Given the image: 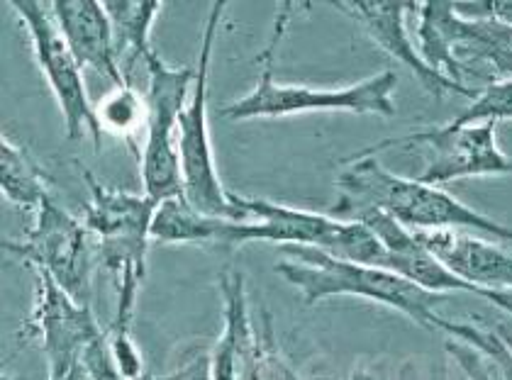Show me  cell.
Segmentation results:
<instances>
[{
	"label": "cell",
	"mask_w": 512,
	"mask_h": 380,
	"mask_svg": "<svg viewBox=\"0 0 512 380\" xmlns=\"http://www.w3.org/2000/svg\"><path fill=\"white\" fill-rule=\"evenodd\" d=\"M347 164L335 181L337 200L330 210L332 217L344 220L359 208H378L413 232L471 229L495 242H512L510 227L464 205L442 186L388 171L381 164V156L354 154Z\"/></svg>",
	"instance_id": "obj_1"
},
{
	"label": "cell",
	"mask_w": 512,
	"mask_h": 380,
	"mask_svg": "<svg viewBox=\"0 0 512 380\" xmlns=\"http://www.w3.org/2000/svg\"><path fill=\"white\" fill-rule=\"evenodd\" d=\"M296 3H283L278 10L274 35L269 47L259 57L261 78L247 95L222 110L227 120H271V117H293L305 113H352V115H381L393 117L398 113L393 93L398 88L395 71L364 78L349 86H303V83H278L274 78V57L286 25L291 20Z\"/></svg>",
	"instance_id": "obj_2"
},
{
	"label": "cell",
	"mask_w": 512,
	"mask_h": 380,
	"mask_svg": "<svg viewBox=\"0 0 512 380\" xmlns=\"http://www.w3.org/2000/svg\"><path fill=\"white\" fill-rule=\"evenodd\" d=\"M291 259L278 261L276 273L286 278L293 288L300 290L305 305H317L327 298H352L369 300V303L386 305L398 310L408 320L420 327L437 332V307L444 303V295L430 293L408 278L388 271V268L352 264V261L335 259L310 247H281Z\"/></svg>",
	"instance_id": "obj_3"
},
{
	"label": "cell",
	"mask_w": 512,
	"mask_h": 380,
	"mask_svg": "<svg viewBox=\"0 0 512 380\" xmlns=\"http://www.w3.org/2000/svg\"><path fill=\"white\" fill-rule=\"evenodd\" d=\"M225 0H215L210 5L208 20H205L203 35H200V54L196 64V81H193L191 98L178 122V156H181L183 173V198L193 208L210 217L222 220H235L237 210L232 205L230 193L225 188L213 152V139H210V117H208V81H210V61L217 32H220L222 15H225Z\"/></svg>",
	"instance_id": "obj_4"
},
{
	"label": "cell",
	"mask_w": 512,
	"mask_h": 380,
	"mask_svg": "<svg viewBox=\"0 0 512 380\" xmlns=\"http://www.w3.org/2000/svg\"><path fill=\"white\" fill-rule=\"evenodd\" d=\"M147 69V139L139 152V176L144 195L154 203L183 195L181 156H178V122L191 98L196 69L166 64L157 52L144 61Z\"/></svg>",
	"instance_id": "obj_5"
},
{
	"label": "cell",
	"mask_w": 512,
	"mask_h": 380,
	"mask_svg": "<svg viewBox=\"0 0 512 380\" xmlns=\"http://www.w3.org/2000/svg\"><path fill=\"white\" fill-rule=\"evenodd\" d=\"M3 249L20 256L27 266L49 273L71 298L91 300V278L98 261V239L86 222L76 220L49 195L37 210L35 227L22 239H8Z\"/></svg>",
	"instance_id": "obj_6"
},
{
	"label": "cell",
	"mask_w": 512,
	"mask_h": 380,
	"mask_svg": "<svg viewBox=\"0 0 512 380\" xmlns=\"http://www.w3.org/2000/svg\"><path fill=\"white\" fill-rule=\"evenodd\" d=\"M391 147H417L427 156V166L420 181L432 186L464 181L481 176H510V161L498 147V125L478 122V125H437L422 132H408L400 137L383 139L359 154L381 156Z\"/></svg>",
	"instance_id": "obj_7"
},
{
	"label": "cell",
	"mask_w": 512,
	"mask_h": 380,
	"mask_svg": "<svg viewBox=\"0 0 512 380\" xmlns=\"http://www.w3.org/2000/svg\"><path fill=\"white\" fill-rule=\"evenodd\" d=\"M8 5L18 13L25 30L30 32L32 52H35L42 76L47 78L49 91L57 98L61 117H64L66 139L74 142V139H81L83 134H91L93 147L100 152L103 130L98 125L96 105L88 98L81 64L76 61L66 39L61 37L54 15H49L47 5L40 3V0H10Z\"/></svg>",
	"instance_id": "obj_8"
},
{
	"label": "cell",
	"mask_w": 512,
	"mask_h": 380,
	"mask_svg": "<svg viewBox=\"0 0 512 380\" xmlns=\"http://www.w3.org/2000/svg\"><path fill=\"white\" fill-rule=\"evenodd\" d=\"M81 176L91 190L83 222L98 239L100 266L118 271L147 264L152 220L159 203L147 195L122 193L118 188L103 186L88 169H81Z\"/></svg>",
	"instance_id": "obj_9"
},
{
	"label": "cell",
	"mask_w": 512,
	"mask_h": 380,
	"mask_svg": "<svg viewBox=\"0 0 512 380\" xmlns=\"http://www.w3.org/2000/svg\"><path fill=\"white\" fill-rule=\"evenodd\" d=\"M35 307L27 329L40 339L49 380L69 376L83 368V354L100 334V327L91 305L71 298L49 273L35 268Z\"/></svg>",
	"instance_id": "obj_10"
},
{
	"label": "cell",
	"mask_w": 512,
	"mask_h": 380,
	"mask_svg": "<svg viewBox=\"0 0 512 380\" xmlns=\"http://www.w3.org/2000/svg\"><path fill=\"white\" fill-rule=\"evenodd\" d=\"M339 13L349 15L361 30L369 35L376 47H381L388 57L413 71V76L422 83L427 93L434 98H444L447 93L464 95V98H476L478 91H471L464 83L454 81V78L434 71L425 59H422L420 49L410 39L405 18L410 10H415L417 3H403V0H349V3H330Z\"/></svg>",
	"instance_id": "obj_11"
},
{
	"label": "cell",
	"mask_w": 512,
	"mask_h": 380,
	"mask_svg": "<svg viewBox=\"0 0 512 380\" xmlns=\"http://www.w3.org/2000/svg\"><path fill=\"white\" fill-rule=\"evenodd\" d=\"M217 285L225 303V327L215 349L210 351L213 380H266L269 356L249 317L244 273L237 268H225L217 276Z\"/></svg>",
	"instance_id": "obj_12"
},
{
	"label": "cell",
	"mask_w": 512,
	"mask_h": 380,
	"mask_svg": "<svg viewBox=\"0 0 512 380\" xmlns=\"http://www.w3.org/2000/svg\"><path fill=\"white\" fill-rule=\"evenodd\" d=\"M49 8L57 20L61 37L66 39L81 69L98 71L100 76L110 78L115 88L130 83L122 71L113 22H110L103 3L98 0H52Z\"/></svg>",
	"instance_id": "obj_13"
},
{
	"label": "cell",
	"mask_w": 512,
	"mask_h": 380,
	"mask_svg": "<svg viewBox=\"0 0 512 380\" xmlns=\"http://www.w3.org/2000/svg\"><path fill=\"white\" fill-rule=\"evenodd\" d=\"M415 237L439 264L473 290L512 288V251L500 247L495 239L488 242L464 229L415 232Z\"/></svg>",
	"instance_id": "obj_14"
},
{
	"label": "cell",
	"mask_w": 512,
	"mask_h": 380,
	"mask_svg": "<svg viewBox=\"0 0 512 380\" xmlns=\"http://www.w3.org/2000/svg\"><path fill=\"white\" fill-rule=\"evenodd\" d=\"M110 22H113L118 57L125 59V78L130 81V71L137 61H147L154 54L152 27L154 20L164 10L161 0H105Z\"/></svg>",
	"instance_id": "obj_15"
},
{
	"label": "cell",
	"mask_w": 512,
	"mask_h": 380,
	"mask_svg": "<svg viewBox=\"0 0 512 380\" xmlns=\"http://www.w3.org/2000/svg\"><path fill=\"white\" fill-rule=\"evenodd\" d=\"M0 190L13 205L35 212L49 198L47 171L5 134L0 137Z\"/></svg>",
	"instance_id": "obj_16"
},
{
	"label": "cell",
	"mask_w": 512,
	"mask_h": 380,
	"mask_svg": "<svg viewBox=\"0 0 512 380\" xmlns=\"http://www.w3.org/2000/svg\"><path fill=\"white\" fill-rule=\"evenodd\" d=\"M220 227L222 217L203 215L183 195H178L157 205L152 220V242L217 247Z\"/></svg>",
	"instance_id": "obj_17"
},
{
	"label": "cell",
	"mask_w": 512,
	"mask_h": 380,
	"mask_svg": "<svg viewBox=\"0 0 512 380\" xmlns=\"http://www.w3.org/2000/svg\"><path fill=\"white\" fill-rule=\"evenodd\" d=\"M96 115L103 134L110 132L115 137H122L135 149V134L142 120H147V103H144V98H139L132 83H127V86L115 88L100 100L96 105Z\"/></svg>",
	"instance_id": "obj_18"
},
{
	"label": "cell",
	"mask_w": 512,
	"mask_h": 380,
	"mask_svg": "<svg viewBox=\"0 0 512 380\" xmlns=\"http://www.w3.org/2000/svg\"><path fill=\"white\" fill-rule=\"evenodd\" d=\"M437 332H444L449 339H456L483 354V359H488L493 366L498 380H512V346L500 334L471 322H449L444 317L437 320Z\"/></svg>",
	"instance_id": "obj_19"
},
{
	"label": "cell",
	"mask_w": 512,
	"mask_h": 380,
	"mask_svg": "<svg viewBox=\"0 0 512 380\" xmlns=\"http://www.w3.org/2000/svg\"><path fill=\"white\" fill-rule=\"evenodd\" d=\"M512 120V78H500L476 93L469 108L452 120V125H478V122Z\"/></svg>",
	"instance_id": "obj_20"
},
{
	"label": "cell",
	"mask_w": 512,
	"mask_h": 380,
	"mask_svg": "<svg viewBox=\"0 0 512 380\" xmlns=\"http://www.w3.org/2000/svg\"><path fill=\"white\" fill-rule=\"evenodd\" d=\"M447 351L454 356L456 363L461 366V371L469 376V380H495V371L491 368V363L483 361V354H478L476 349L449 339Z\"/></svg>",
	"instance_id": "obj_21"
},
{
	"label": "cell",
	"mask_w": 512,
	"mask_h": 380,
	"mask_svg": "<svg viewBox=\"0 0 512 380\" xmlns=\"http://www.w3.org/2000/svg\"><path fill=\"white\" fill-rule=\"evenodd\" d=\"M157 380H213V366H210V354L205 351H193L183 359L171 373Z\"/></svg>",
	"instance_id": "obj_22"
},
{
	"label": "cell",
	"mask_w": 512,
	"mask_h": 380,
	"mask_svg": "<svg viewBox=\"0 0 512 380\" xmlns=\"http://www.w3.org/2000/svg\"><path fill=\"white\" fill-rule=\"evenodd\" d=\"M478 298L488 300L493 307L503 310L505 315L512 317V288H495V290H476Z\"/></svg>",
	"instance_id": "obj_23"
},
{
	"label": "cell",
	"mask_w": 512,
	"mask_h": 380,
	"mask_svg": "<svg viewBox=\"0 0 512 380\" xmlns=\"http://www.w3.org/2000/svg\"><path fill=\"white\" fill-rule=\"evenodd\" d=\"M481 13L476 15H491V18L505 22V25H512V0H493V3H483Z\"/></svg>",
	"instance_id": "obj_24"
},
{
	"label": "cell",
	"mask_w": 512,
	"mask_h": 380,
	"mask_svg": "<svg viewBox=\"0 0 512 380\" xmlns=\"http://www.w3.org/2000/svg\"><path fill=\"white\" fill-rule=\"evenodd\" d=\"M86 378V373H83V368H76V371H71L69 376H61V378H52V380H83Z\"/></svg>",
	"instance_id": "obj_25"
},
{
	"label": "cell",
	"mask_w": 512,
	"mask_h": 380,
	"mask_svg": "<svg viewBox=\"0 0 512 380\" xmlns=\"http://www.w3.org/2000/svg\"><path fill=\"white\" fill-rule=\"evenodd\" d=\"M349 380H376V378L371 376L369 371H364V368H359V371L352 373V378H349Z\"/></svg>",
	"instance_id": "obj_26"
},
{
	"label": "cell",
	"mask_w": 512,
	"mask_h": 380,
	"mask_svg": "<svg viewBox=\"0 0 512 380\" xmlns=\"http://www.w3.org/2000/svg\"><path fill=\"white\" fill-rule=\"evenodd\" d=\"M510 176H512V161H510Z\"/></svg>",
	"instance_id": "obj_27"
}]
</instances>
